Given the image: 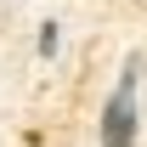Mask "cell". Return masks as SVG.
<instances>
[{
	"instance_id": "cell-1",
	"label": "cell",
	"mask_w": 147,
	"mask_h": 147,
	"mask_svg": "<svg viewBox=\"0 0 147 147\" xmlns=\"http://www.w3.org/2000/svg\"><path fill=\"white\" fill-rule=\"evenodd\" d=\"M142 62L130 57L119 68V85H113L108 108H102V147H136V130H142Z\"/></svg>"
},
{
	"instance_id": "cell-2",
	"label": "cell",
	"mask_w": 147,
	"mask_h": 147,
	"mask_svg": "<svg viewBox=\"0 0 147 147\" xmlns=\"http://www.w3.org/2000/svg\"><path fill=\"white\" fill-rule=\"evenodd\" d=\"M57 45H62V28H57V23H40V57H45V62L57 57Z\"/></svg>"
}]
</instances>
